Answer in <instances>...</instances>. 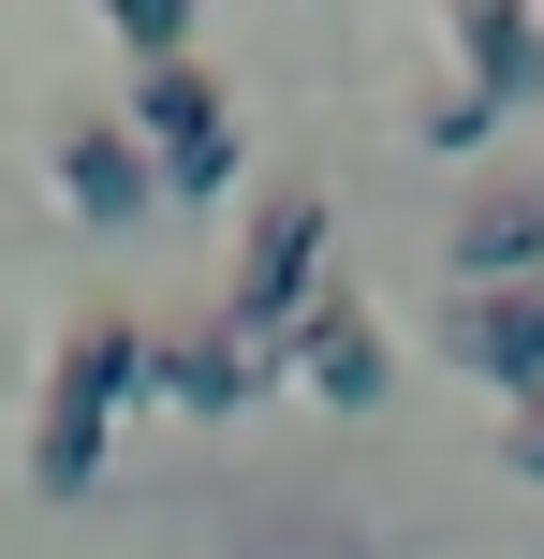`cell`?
Here are the masks:
<instances>
[{
    "label": "cell",
    "instance_id": "cell-3",
    "mask_svg": "<svg viewBox=\"0 0 544 559\" xmlns=\"http://www.w3.org/2000/svg\"><path fill=\"white\" fill-rule=\"evenodd\" d=\"M310 295H324V192H280V206H251V251H235L221 324L251 338L265 368H280V338L310 324Z\"/></svg>",
    "mask_w": 544,
    "mask_h": 559
},
{
    "label": "cell",
    "instance_id": "cell-4",
    "mask_svg": "<svg viewBox=\"0 0 544 559\" xmlns=\"http://www.w3.org/2000/svg\"><path fill=\"white\" fill-rule=\"evenodd\" d=\"M442 354L486 368V383H516V397H544V280H471V295L442 309Z\"/></svg>",
    "mask_w": 544,
    "mask_h": 559
},
{
    "label": "cell",
    "instance_id": "cell-7",
    "mask_svg": "<svg viewBox=\"0 0 544 559\" xmlns=\"http://www.w3.org/2000/svg\"><path fill=\"white\" fill-rule=\"evenodd\" d=\"M471 280H544V177H486L457 206V295Z\"/></svg>",
    "mask_w": 544,
    "mask_h": 559
},
{
    "label": "cell",
    "instance_id": "cell-11",
    "mask_svg": "<svg viewBox=\"0 0 544 559\" xmlns=\"http://www.w3.org/2000/svg\"><path fill=\"white\" fill-rule=\"evenodd\" d=\"M486 133H500L486 88H427V147H486Z\"/></svg>",
    "mask_w": 544,
    "mask_h": 559
},
{
    "label": "cell",
    "instance_id": "cell-9",
    "mask_svg": "<svg viewBox=\"0 0 544 559\" xmlns=\"http://www.w3.org/2000/svg\"><path fill=\"white\" fill-rule=\"evenodd\" d=\"M457 88L544 104V15H530V0H457Z\"/></svg>",
    "mask_w": 544,
    "mask_h": 559
},
{
    "label": "cell",
    "instance_id": "cell-10",
    "mask_svg": "<svg viewBox=\"0 0 544 559\" xmlns=\"http://www.w3.org/2000/svg\"><path fill=\"white\" fill-rule=\"evenodd\" d=\"M133 59H192V0H104Z\"/></svg>",
    "mask_w": 544,
    "mask_h": 559
},
{
    "label": "cell",
    "instance_id": "cell-2",
    "mask_svg": "<svg viewBox=\"0 0 544 559\" xmlns=\"http://www.w3.org/2000/svg\"><path fill=\"white\" fill-rule=\"evenodd\" d=\"M118 133L162 163V192H177V206L235 192V118H221V88H206V59H133V88H118Z\"/></svg>",
    "mask_w": 544,
    "mask_h": 559
},
{
    "label": "cell",
    "instance_id": "cell-1",
    "mask_svg": "<svg viewBox=\"0 0 544 559\" xmlns=\"http://www.w3.org/2000/svg\"><path fill=\"white\" fill-rule=\"evenodd\" d=\"M133 397H147V324L133 309H88L59 338V368H45V413H29V486H88Z\"/></svg>",
    "mask_w": 544,
    "mask_h": 559
},
{
    "label": "cell",
    "instance_id": "cell-6",
    "mask_svg": "<svg viewBox=\"0 0 544 559\" xmlns=\"http://www.w3.org/2000/svg\"><path fill=\"white\" fill-rule=\"evenodd\" d=\"M251 383H265V354L235 324H162L147 338V397H177V413H251Z\"/></svg>",
    "mask_w": 544,
    "mask_h": 559
},
{
    "label": "cell",
    "instance_id": "cell-12",
    "mask_svg": "<svg viewBox=\"0 0 544 559\" xmlns=\"http://www.w3.org/2000/svg\"><path fill=\"white\" fill-rule=\"evenodd\" d=\"M516 472L544 486V397H530V413H516Z\"/></svg>",
    "mask_w": 544,
    "mask_h": 559
},
{
    "label": "cell",
    "instance_id": "cell-8",
    "mask_svg": "<svg viewBox=\"0 0 544 559\" xmlns=\"http://www.w3.org/2000/svg\"><path fill=\"white\" fill-rule=\"evenodd\" d=\"M280 368H310L339 413H383V324H368L353 295H310V324L280 338Z\"/></svg>",
    "mask_w": 544,
    "mask_h": 559
},
{
    "label": "cell",
    "instance_id": "cell-5",
    "mask_svg": "<svg viewBox=\"0 0 544 559\" xmlns=\"http://www.w3.org/2000/svg\"><path fill=\"white\" fill-rule=\"evenodd\" d=\"M59 192H74V222H147V206H162V163H147L133 133H118V118H59Z\"/></svg>",
    "mask_w": 544,
    "mask_h": 559
}]
</instances>
